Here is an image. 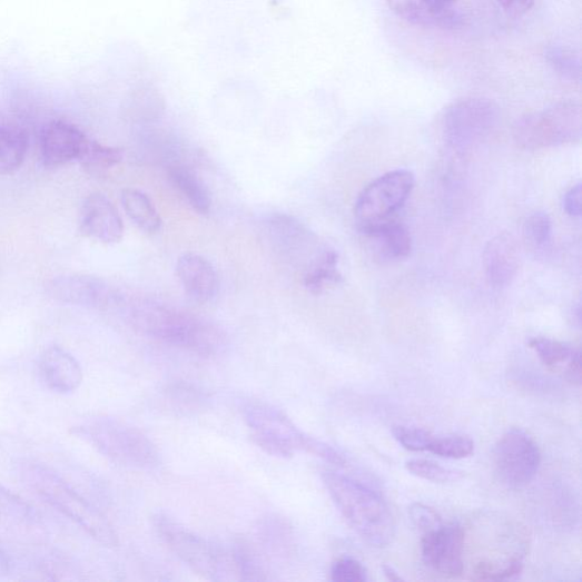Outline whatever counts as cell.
<instances>
[{"label":"cell","mask_w":582,"mask_h":582,"mask_svg":"<svg viewBox=\"0 0 582 582\" xmlns=\"http://www.w3.org/2000/svg\"><path fill=\"white\" fill-rule=\"evenodd\" d=\"M131 322L152 339L204 357H215L227 347V337L220 328L167 305L140 302L131 310Z\"/></svg>","instance_id":"obj_1"},{"label":"cell","mask_w":582,"mask_h":582,"mask_svg":"<svg viewBox=\"0 0 582 582\" xmlns=\"http://www.w3.org/2000/svg\"><path fill=\"white\" fill-rule=\"evenodd\" d=\"M323 481L343 516L367 544L385 548L393 542L395 520L378 492L333 470L323 472Z\"/></svg>","instance_id":"obj_2"},{"label":"cell","mask_w":582,"mask_h":582,"mask_svg":"<svg viewBox=\"0 0 582 582\" xmlns=\"http://www.w3.org/2000/svg\"><path fill=\"white\" fill-rule=\"evenodd\" d=\"M243 415L254 444L272 456L289 458L295 451H304L331 464L347 465L342 453L299 431L284 412L268 403L248 401L243 406Z\"/></svg>","instance_id":"obj_3"},{"label":"cell","mask_w":582,"mask_h":582,"mask_svg":"<svg viewBox=\"0 0 582 582\" xmlns=\"http://www.w3.org/2000/svg\"><path fill=\"white\" fill-rule=\"evenodd\" d=\"M22 474L24 482L39 497L75 521L95 541L108 548L118 545V535L108 517L57 473L39 464H28Z\"/></svg>","instance_id":"obj_4"},{"label":"cell","mask_w":582,"mask_h":582,"mask_svg":"<svg viewBox=\"0 0 582 582\" xmlns=\"http://www.w3.org/2000/svg\"><path fill=\"white\" fill-rule=\"evenodd\" d=\"M75 434L120 465L148 470L160 462V453L151 441L137 428L117 418L91 420L77 427Z\"/></svg>","instance_id":"obj_5"},{"label":"cell","mask_w":582,"mask_h":582,"mask_svg":"<svg viewBox=\"0 0 582 582\" xmlns=\"http://www.w3.org/2000/svg\"><path fill=\"white\" fill-rule=\"evenodd\" d=\"M582 135V112L574 101H562L551 108L522 117L513 128L517 146L537 150L576 142Z\"/></svg>","instance_id":"obj_6"},{"label":"cell","mask_w":582,"mask_h":582,"mask_svg":"<svg viewBox=\"0 0 582 582\" xmlns=\"http://www.w3.org/2000/svg\"><path fill=\"white\" fill-rule=\"evenodd\" d=\"M158 536L195 573L209 580H224L233 561L214 544L196 535L187 526L165 513L152 517Z\"/></svg>","instance_id":"obj_7"},{"label":"cell","mask_w":582,"mask_h":582,"mask_svg":"<svg viewBox=\"0 0 582 582\" xmlns=\"http://www.w3.org/2000/svg\"><path fill=\"white\" fill-rule=\"evenodd\" d=\"M415 177L408 170L391 171L366 186L355 203L354 216L359 231L367 235L396 220L410 198Z\"/></svg>","instance_id":"obj_8"},{"label":"cell","mask_w":582,"mask_h":582,"mask_svg":"<svg viewBox=\"0 0 582 582\" xmlns=\"http://www.w3.org/2000/svg\"><path fill=\"white\" fill-rule=\"evenodd\" d=\"M500 109L486 97H465L450 103L441 118L445 141L463 150L487 139L500 122Z\"/></svg>","instance_id":"obj_9"},{"label":"cell","mask_w":582,"mask_h":582,"mask_svg":"<svg viewBox=\"0 0 582 582\" xmlns=\"http://www.w3.org/2000/svg\"><path fill=\"white\" fill-rule=\"evenodd\" d=\"M539 445L525 432L514 428L495 445L493 464L496 477L506 487L520 490L531 484L540 470Z\"/></svg>","instance_id":"obj_10"},{"label":"cell","mask_w":582,"mask_h":582,"mask_svg":"<svg viewBox=\"0 0 582 582\" xmlns=\"http://www.w3.org/2000/svg\"><path fill=\"white\" fill-rule=\"evenodd\" d=\"M267 227L277 250L289 262L302 267L303 274L326 248L317 246L314 234L290 216L275 215L268 220Z\"/></svg>","instance_id":"obj_11"},{"label":"cell","mask_w":582,"mask_h":582,"mask_svg":"<svg viewBox=\"0 0 582 582\" xmlns=\"http://www.w3.org/2000/svg\"><path fill=\"white\" fill-rule=\"evenodd\" d=\"M464 532L460 524H443L436 531L422 536L423 562L435 572L456 578L463 573Z\"/></svg>","instance_id":"obj_12"},{"label":"cell","mask_w":582,"mask_h":582,"mask_svg":"<svg viewBox=\"0 0 582 582\" xmlns=\"http://www.w3.org/2000/svg\"><path fill=\"white\" fill-rule=\"evenodd\" d=\"M79 226L82 236L101 244L112 245L124 238L125 227L119 210L108 197L99 193L85 199Z\"/></svg>","instance_id":"obj_13"},{"label":"cell","mask_w":582,"mask_h":582,"mask_svg":"<svg viewBox=\"0 0 582 582\" xmlns=\"http://www.w3.org/2000/svg\"><path fill=\"white\" fill-rule=\"evenodd\" d=\"M46 292L55 300L88 307H106L117 299V295L108 284L85 275L51 279L46 286Z\"/></svg>","instance_id":"obj_14"},{"label":"cell","mask_w":582,"mask_h":582,"mask_svg":"<svg viewBox=\"0 0 582 582\" xmlns=\"http://www.w3.org/2000/svg\"><path fill=\"white\" fill-rule=\"evenodd\" d=\"M88 137L76 125L57 120L48 124L40 139L41 160L47 168H60L78 158Z\"/></svg>","instance_id":"obj_15"},{"label":"cell","mask_w":582,"mask_h":582,"mask_svg":"<svg viewBox=\"0 0 582 582\" xmlns=\"http://www.w3.org/2000/svg\"><path fill=\"white\" fill-rule=\"evenodd\" d=\"M38 373L49 391L61 395L76 392L83 381L79 362L59 346H51L42 352L38 359Z\"/></svg>","instance_id":"obj_16"},{"label":"cell","mask_w":582,"mask_h":582,"mask_svg":"<svg viewBox=\"0 0 582 582\" xmlns=\"http://www.w3.org/2000/svg\"><path fill=\"white\" fill-rule=\"evenodd\" d=\"M177 277L190 298L198 303L214 300L220 293V277L211 264L200 255L188 253L177 263Z\"/></svg>","instance_id":"obj_17"},{"label":"cell","mask_w":582,"mask_h":582,"mask_svg":"<svg viewBox=\"0 0 582 582\" xmlns=\"http://www.w3.org/2000/svg\"><path fill=\"white\" fill-rule=\"evenodd\" d=\"M484 267L491 285L509 286L519 272L520 253L516 240L503 233L489 241L484 250Z\"/></svg>","instance_id":"obj_18"},{"label":"cell","mask_w":582,"mask_h":582,"mask_svg":"<svg viewBox=\"0 0 582 582\" xmlns=\"http://www.w3.org/2000/svg\"><path fill=\"white\" fill-rule=\"evenodd\" d=\"M389 9L408 23L422 27H450L456 14L445 0H387Z\"/></svg>","instance_id":"obj_19"},{"label":"cell","mask_w":582,"mask_h":582,"mask_svg":"<svg viewBox=\"0 0 582 582\" xmlns=\"http://www.w3.org/2000/svg\"><path fill=\"white\" fill-rule=\"evenodd\" d=\"M529 347L535 351L541 362L554 374H561L572 383L581 382V354L574 347L550 338H533Z\"/></svg>","instance_id":"obj_20"},{"label":"cell","mask_w":582,"mask_h":582,"mask_svg":"<svg viewBox=\"0 0 582 582\" xmlns=\"http://www.w3.org/2000/svg\"><path fill=\"white\" fill-rule=\"evenodd\" d=\"M37 527L38 521L32 509L0 486V534L28 536Z\"/></svg>","instance_id":"obj_21"},{"label":"cell","mask_w":582,"mask_h":582,"mask_svg":"<svg viewBox=\"0 0 582 582\" xmlns=\"http://www.w3.org/2000/svg\"><path fill=\"white\" fill-rule=\"evenodd\" d=\"M338 263L337 251L326 247L319 258L302 275L304 287L314 295H320L328 288L339 285L343 276Z\"/></svg>","instance_id":"obj_22"},{"label":"cell","mask_w":582,"mask_h":582,"mask_svg":"<svg viewBox=\"0 0 582 582\" xmlns=\"http://www.w3.org/2000/svg\"><path fill=\"white\" fill-rule=\"evenodd\" d=\"M28 136L14 125L0 124V176L18 171L28 151Z\"/></svg>","instance_id":"obj_23"},{"label":"cell","mask_w":582,"mask_h":582,"mask_svg":"<svg viewBox=\"0 0 582 582\" xmlns=\"http://www.w3.org/2000/svg\"><path fill=\"white\" fill-rule=\"evenodd\" d=\"M121 201L127 216L140 230L149 235L160 231L162 219L146 194L128 188L122 191Z\"/></svg>","instance_id":"obj_24"},{"label":"cell","mask_w":582,"mask_h":582,"mask_svg":"<svg viewBox=\"0 0 582 582\" xmlns=\"http://www.w3.org/2000/svg\"><path fill=\"white\" fill-rule=\"evenodd\" d=\"M295 535L289 522L279 515H268L258 525V539L268 552L279 555H289L295 546Z\"/></svg>","instance_id":"obj_25"},{"label":"cell","mask_w":582,"mask_h":582,"mask_svg":"<svg viewBox=\"0 0 582 582\" xmlns=\"http://www.w3.org/2000/svg\"><path fill=\"white\" fill-rule=\"evenodd\" d=\"M169 178L198 214H208L211 206L210 195L193 170L184 166H172L169 168Z\"/></svg>","instance_id":"obj_26"},{"label":"cell","mask_w":582,"mask_h":582,"mask_svg":"<svg viewBox=\"0 0 582 582\" xmlns=\"http://www.w3.org/2000/svg\"><path fill=\"white\" fill-rule=\"evenodd\" d=\"M122 160V149L105 146L89 138L78 158L80 166L90 176H100L119 166Z\"/></svg>","instance_id":"obj_27"},{"label":"cell","mask_w":582,"mask_h":582,"mask_svg":"<svg viewBox=\"0 0 582 582\" xmlns=\"http://www.w3.org/2000/svg\"><path fill=\"white\" fill-rule=\"evenodd\" d=\"M365 236L379 241L384 256L389 259L406 258L412 250L411 235L407 228L397 220H393Z\"/></svg>","instance_id":"obj_28"},{"label":"cell","mask_w":582,"mask_h":582,"mask_svg":"<svg viewBox=\"0 0 582 582\" xmlns=\"http://www.w3.org/2000/svg\"><path fill=\"white\" fill-rule=\"evenodd\" d=\"M231 561L241 580L266 581L269 579L266 561L255 546L244 540L235 543Z\"/></svg>","instance_id":"obj_29"},{"label":"cell","mask_w":582,"mask_h":582,"mask_svg":"<svg viewBox=\"0 0 582 582\" xmlns=\"http://www.w3.org/2000/svg\"><path fill=\"white\" fill-rule=\"evenodd\" d=\"M166 402L172 411L188 415L203 411L206 407L207 398L190 385L177 384L166 392Z\"/></svg>","instance_id":"obj_30"},{"label":"cell","mask_w":582,"mask_h":582,"mask_svg":"<svg viewBox=\"0 0 582 582\" xmlns=\"http://www.w3.org/2000/svg\"><path fill=\"white\" fill-rule=\"evenodd\" d=\"M546 60L555 72L571 81L580 80V59L570 49L552 46L546 51Z\"/></svg>","instance_id":"obj_31"},{"label":"cell","mask_w":582,"mask_h":582,"mask_svg":"<svg viewBox=\"0 0 582 582\" xmlns=\"http://www.w3.org/2000/svg\"><path fill=\"white\" fill-rule=\"evenodd\" d=\"M428 452L445 458L461 460L473 454L474 443L464 436L434 437Z\"/></svg>","instance_id":"obj_32"},{"label":"cell","mask_w":582,"mask_h":582,"mask_svg":"<svg viewBox=\"0 0 582 582\" xmlns=\"http://www.w3.org/2000/svg\"><path fill=\"white\" fill-rule=\"evenodd\" d=\"M405 466L415 477L427 482L445 484L456 480V473L454 471L434 461L416 458L407 461Z\"/></svg>","instance_id":"obj_33"},{"label":"cell","mask_w":582,"mask_h":582,"mask_svg":"<svg viewBox=\"0 0 582 582\" xmlns=\"http://www.w3.org/2000/svg\"><path fill=\"white\" fill-rule=\"evenodd\" d=\"M523 563L520 559H512L503 563L483 561L474 566V579L501 581L512 579L521 573Z\"/></svg>","instance_id":"obj_34"},{"label":"cell","mask_w":582,"mask_h":582,"mask_svg":"<svg viewBox=\"0 0 582 582\" xmlns=\"http://www.w3.org/2000/svg\"><path fill=\"white\" fill-rule=\"evenodd\" d=\"M552 230L553 226L550 216L544 214V211H536V214L526 218L522 233L524 240L537 248L550 241Z\"/></svg>","instance_id":"obj_35"},{"label":"cell","mask_w":582,"mask_h":582,"mask_svg":"<svg viewBox=\"0 0 582 582\" xmlns=\"http://www.w3.org/2000/svg\"><path fill=\"white\" fill-rule=\"evenodd\" d=\"M392 434L394 438L407 451L427 452L435 436L421 428L396 426Z\"/></svg>","instance_id":"obj_36"},{"label":"cell","mask_w":582,"mask_h":582,"mask_svg":"<svg viewBox=\"0 0 582 582\" xmlns=\"http://www.w3.org/2000/svg\"><path fill=\"white\" fill-rule=\"evenodd\" d=\"M408 515L422 536L436 531L444 524L438 512L425 504H412Z\"/></svg>","instance_id":"obj_37"},{"label":"cell","mask_w":582,"mask_h":582,"mask_svg":"<svg viewBox=\"0 0 582 582\" xmlns=\"http://www.w3.org/2000/svg\"><path fill=\"white\" fill-rule=\"evenodd\" d=\"M332 580L336 582H365L367 580L364 566L353 558H342L332 566Z\"/></svg>","instance_id":"obj_38"},{"label":"cell","mask_w":582,"mask_h":582,"mask_svg":"<svg viewBox=\"0 0 582 582\" xmlns=\"http://www.w3.org/2000/svg\"><path fill=\"white\" fill-rule=\"evenodd\" d=\"M581 197H582V185L579 183L573 186L563 197V208L565 214L572 218L581 217Z\"/></svg>","instance_id":"obj_39"},{"label":"cell","mask_w":582,"mask_h":582,"mask_svg":"<svg viewBox=\"0 0 582 582\" xmlns=\"http://www.w3.org/2000/svg\"><path fill=\"white\" fill-rule=\"evenodd\" d=\"M536 0H499L503 11L511 18H520L531 11Z\"/></svg>","instance_id":"obj_40"},{"label":"cell","mask_w":582,"mask_h":582,"mask_svg":"<svg viewBox=\"0 0 582 582\" xmlns=\"http://www.w3.org/2000/svg\"><path fill=\"white\" fill-rule=\"evenodd\" d=\"M11 570L10 559L6 552L0 549V576L8 575Z\"/></svg>","instance_id":"obj_41"},{"label":"cell","mask_w":582,"mask_h":582,"mask_svg":"<svg viewBox=\"0 0 582 582\" xmlns=\"http://www.w3.org/2000/svg\"><path fill=\"white\" fill-rule=\"evenodd\" d=\"M383 571H384L385 575L387 576V579L391 581H403L404 580L402 578V575L398 573V571L395 568H393L392 565L385 564L383 566Z\"/></svg>","instance_id":"obj_42"},{"label":"cell","mask_w":582,"mask_h":582,"mask_svg":"<svg viewBox=\"0 0 582 582\" xmlns=\"http://www.w3.org/2000/svg\"><path fill=\"white\" fill-rule=\"evenodd\" d=\"M445 2L453 6V3L456 2V0H445Z\"/></svg>","instance_id":"obj_43"}]
</instances>
